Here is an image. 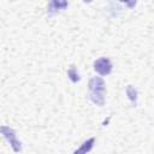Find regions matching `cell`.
I'll use <instances>...</instances> for the list:
<instances>
[{
	"instance_id": "cell-1",
	"label": "cell",
	"mask_w": 154,
	"mask_h": 154,
	"mask_svg": "<svg viewBox=\"0 0 154 154\" xmlns=\"http://www.w3.org/2000/svg\"><path fill=\"white\" fill-rule=\"evenodd\" d=\"M105 82L100 77H93L89 82V96L90 100L99 105L102 106L105 102Z\"/></svg>"
},
{
	"instance_id": "cell-2",
	"label": "cell",
	"mask_w": 154,
	"mask_h": 154,
	"mask_svg": "<svg viewBox=\"0 0 154 154\" xmlns=\"http://www.w3.org/2000/svg\"><path fill=\"white\" fill-rule=\"evenodd\" d=\"M0 132H1V134L4 135V137L10 142V144L12 146V148H13L14 152H20L22 146H20V142L17 140L13 129H11L10 126H0Z\"/></svg>"
},
{
	"instance_id": "cell-3",
	"label": "cell",
	"mask_w": 154,
	"mask_h": 154,
	"mask_svg": "<svg viewBox=\"0 0 154 154\" xmlns=\"http://www.w3.org/2000/svg\"><path fill=\"white\" fill-rule=\"evenodd\" d=\"M94 70L97 73H100L102 76H106V75L111 73V71H112V64H111V61L107 58H100V59H97L94 63Z\"/></svg>"
},
{
	"instance_id": "cell-4",
	"label": "cell",
	"mask_w": 154,
	"mask_h": 154,
	"mask_svg": "<svg viewBox=\"0 0 154 154\" xmlns=\"http://www.w3.org/2000/svg\"><path fill=\"white\" fill-rule=\"evenodd\" d=\"M94 142H95L94 138H89V140H87L85 142H83V144H82L77 150H75L73 154H87V153L93 148Z\"/></svg>"
},
{
	"instance_id": "cell-5",
	"label": "cell",
	"mask_w": 154,
	"mask_h": 154,
	"mask_svg": "<svg viewBox=\"0 0 154 154\" xmlns=\"http://www.w3.org/2000/svg\"><path fill=\"white\" fill-rule=\"evenodd\" d=\"M67 75H69V77L71 78L72 82H77V81H79V75H78V72L76 71V69H75L73 66L70 67V70L67 71Z\"/></svg>"
},
{
	"instance_id": "cell-6",
	"label": "cell",
	"mask_w": 154,
	"mask_h": 154,
	"mask_svg": "<svg viewBox=\"0 0 154 154\" xmlns=\"http://www.w3.org/2000/svg\"><path fill=\"white\" fill-rule=\"evenodd\" d=\"M126 93H128V95H129L130 100H131L132 102H136V99H137V93H136V90H135V89H134L131 85H129V87H128Z\"/></svg>"
}]
</instances>
